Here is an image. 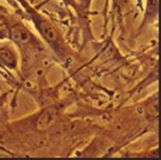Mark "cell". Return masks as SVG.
Listing matches in <instances>:
<instances>
[{
  "label": "cell",
  "mask_w": 161,
  "mask_h": 160,
  "mask_svg": "<svg viewBox=\"0 0 161 160\" xmlns=\"http://www.w3.org/2000/svg\"><path fill=\"white\" fill-rule=\"evenodd\" d=\"M9 38L27 55L33 56L43 51L41 43L36 36L26 26L20 22L11 24Z\"/></svg>",
  "instance_id": "6da1fadb"
},
{
  "label": "cell",
  "mask_w": 161,
  "mask_h": 160,
  "mask_svg": "<svg viewBox=\"0 0 161 160\" xmlns=\"http://www.w3.org/2000/svg\"><path fill=\"white\" fill-rule=\"evenodd\" d=\"M58 114L57 108H48L44 110L36 119V128L40 131H46L51 128L57 120Z\"/></svg>",
  "instance_id": "7a4b0ae2"
},
{
  "label": "cell",
  "mask_w": 161,
  "mask_h": 160,
  "mask_svg": "<svg viewBox=\"0 0 161 160\" xmlns=\"http://www.w3.org/2000/svg\"><path fill=\"white\" fill-rule=\"evenodd\" d=\"M0 65L10 69H15L17 66L15 52L7 46L0 45Z\"/></svg>",
  "instance_id": "3957f363"
},
{
  "label": "cell",
  "mask_w": 161,
  "mask_h": 160,
  "mask_svg": "<svg viewBox=\"0 0 161 160\" xmlns=\"http://www.w3.org/2000/svg\"><path fill=\"white\" fill-rule=\"evenodd\" d=\"M11 23L5 16L0 14V39L9 38Z\"/></svg>",
  "instance_id": "277c9868"
}]
</instances>
